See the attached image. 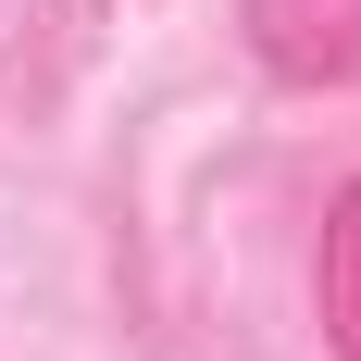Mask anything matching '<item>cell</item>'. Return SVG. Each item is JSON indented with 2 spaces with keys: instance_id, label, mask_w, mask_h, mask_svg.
I'll return each mask as SVG.
<instances>
[{
  "instance_id": "obj_1",
  "label": "cell",
  "mask_w": 361,
  "mask_h": 361,
  "mask_svg": "<svg viewBox=\"0 0 361 361\" xmlns=\"http://www.w3.org/2000/svg\"><path fill=\"white\" fill-rule=\"evenodd\" d=\"M312 299H324V349L361 361V175L324 200V250H312Z\"/></svg>"
}]
</instances>
